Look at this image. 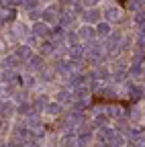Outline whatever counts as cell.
<instances>
[{
    "label": "cell",
    "instance_id": "cell-3",
    "mask_svg": "<svg viewBox=\"0 0 145 147\" xmlns=\"http://www.w3.org/2000/svg\"><path fill=\"white\" fill-rule=\"evenodd\" d=\"M59 14H61L59 8H57V6H53V4L41 10V18H43L45 23H55V21H59Z\"/></svg>",
    "mask_w": 145,
    "mask_h": 147
},
{
    "label": "cell",
    "instance_id": "cell-12",
    "mask_svg": "<svg viewBox=\"0 0 145 147\" xmlns=\"http://www.w3.org/2000/svg\"><path fill=\"white\" fill-rule=\"evenodd\" d=\"M82 2H84V6H88V8H94L100 0H82Z\"/></svg>",
    "mask_w": 145,
    "mask_h": 147
},
{
    "label": "cell",
    "instance_id": "cell-1",
    "mask_svg": "<svg viewBox=\"0 0 145 147\" xmlns=\"http://www.w3.org/2000/svg\"><path fill=\"white\" fill-rule=\"evenodd\" d=\"M78 37H80V41H84V43H88V45H92V43H96V27H92V25H84V27H80L78 29Z\"/></svg>",
    "mask_w": 145,
    "mask_h": 147
},
{
    "label": "cell",
    "instance_id": "cell-7",
    "mask_svg": "<svg viewBox=\"0 0 145 147\" xmlns=\"http://www.w3.org/2000/svg\"><path fill=\"white\" fill-rule=\"evenodd\" d=\"M14 55H16L19 61H29L33 57V49H31V45H19L16 51H14Z\"/></svg>",
    "mask_w": 145,
    "mask_h": 147
},
{
    "label": "cell",
    "instance_id": "cell-6",
    "mask_svg": "<svg viewBox=\"0 0 145 147\" xmlns=\"http://www.w3.org/2000/svg\"><path fill=\"white\" fill-rule=\"evenodd\" d=\"M100 18H102V12H100L98 8H88V10L84 12V21H86V25H98Z\"/></svg>",
    "mask_w": 145,
    "mask_h": 147
},
{
    "label": "cell",
    "instance_id": "cell-2",
    "mask_svg": "<svg viewBox=\"0 0 145 147\" xmlns=\"http://www.w3.org/2000/svg\"><path fill=\"white\" fill-rule=\"evenodd\" d=\"M115 137H117L115 129H111L108 125H106V127H100V129H98V135H96V139H98L100 143H106V145H113Z\"/></svg>",
    "mask_w": 145,
    "mask_h": 147
},
{
    "label": "cell",
    "instance_id": "cell-8",
    "mask_svg": "<svg viewBox=\"0 0 145 147\" xmlns=\"http://www.w3.org/2000/svg\"><path fill=\"white\" fill-rule=\"evenodd\" d=\"M111 33H113V27H111V23H106V21H100V23L96 25V35H98V37H104V39H106V37L111 35Z\"/></svg>",
    "mask_w": 145,
    "mask_h": 147
},
{
    "label": "cell",
    "instance_id": "cell-5",
    "mask_svg": "<svg viewBox=\"0 0 145 147\" xmlns=\"http://www.w3.org/2000/svg\"><path fill=\"white\" fill-rule=\"evenodd\" d=\"M33 35H35V37H39V39H45V37L51 35V29L47 27L45 21H37V23L33 25Z\"/></svg>",
    "mask_w": 145,
    "mask_h": 147
},
{
    "label": "cell",
    "instance_id": "cell-4",
    "mask_svg": "<svg viewBox=\"0 0 145 147\" xmlns=\"http://www.w3.org/2000/svg\"><path fill=\"white\" fill-rule=\"evenodd\" d=\"M102 18L106 23H117V21H121V8L119 6H106L104 10H102Z\"/></svg>",
    "mask_w": 145,
    "mask_h": 147
},
{
    "label": "cell",
    "instance_id": "cell-11",
    "mask_svg": "<svg viewBox=\"0 0 145 147\" xmlns=\"http://www.w3.org/2000/svg\"><path fill=\"white\" fill-rule=\"evenodd\" d=\"M133 21H135V25H137V27L145 25V8H141V10H137V12H135Z\"/></svg>",
    "mask_w": 145,
    "mask_h": 147
},
{
    "label": "cell",
    "instance_id": "cell-9",
    "mask_svg": "<svg viewBox=\"0 0 145 147\" xmlns=\"http://www.w3.org/2000/svg\"><path fill=\"white\" fill-rule=\"evenodd\" d=\"M45 113L51 115V117L59 115V113H61V104H59V102H49V104L45 106Z\"/></svg>",
    "mask_w": 145,
    "mask_h": 147
},
{
    "label": "cell",
    "instance_id": "cell-10",
    "mask_svg": "<svg viewBox=\"0 0 145 147\" xmlns=\"http://www.w3.org/2000/svg\"><path fill=\"white\" fill-rule=\"evenodd\" d=\"M39 6H41V0H25L23 2V8L25 10H39Z\"/></svg>",
    "mask_w": 145,
    "mask_h": 147
},
{
    "label": "cell",
    "instance_id": "cell-13",
    "mask_svg": "<svg viewBox=\"0 0 145 147\" xmlns=\"http://www.w3.org/2000/svg\"><path fill=\"white\" fill-rule=\"evenodd\" d=\"M143 94H145V86H143Z\"/></svg>",
    "mask_w": 145,
    "mask_h": 147
}]
</instances>
